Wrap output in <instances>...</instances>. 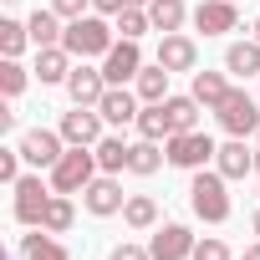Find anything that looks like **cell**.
Segmentation results:
<instances>
[{"label": "cell", "mask_w": 260, "mask_h": 260, "mask_svg": "<svg viewBox=\"0 0 260 260\" xmlns=\"http://www.w3.org/2000/svg\"><path fill=\"white\" fill-rule=\"evenodd\" d=\"M164 153H169L174 169H189V174H194V169H209L219 148H214L209 133H199V127H194V133H174V138L164 143Z\"/></svg>", "instance_id": "cell-6"}, {"label": "cell", "mask_w": 260, "mask_h": 260, "mask_svg": "<svg viewBox=\"0 0 260 260\" xmlns=\"http://www.w3.org/2000/svg\"><path fill=\"white\" fill-rule=\"evenodd\" d=\"M31 72L41 77V87H67V77H72V51H67V46H41Z\"/></svg>", "instance_id": "cell-16"}, {"label": "cell", "mask_w": 260, "mask_h": 260, "mask_svg": "<svg viewBox=\"0 0 260 260\" xmlns=\"http://www.w3.org/2000/svg\"><path fill=\"white\" fill-rule=\"evenodd\" d=\"M250 224H255V235H260V209H255V219H250Z\"/></svg>", "instance_id": "cell-40"}, {"label": "cell", "mask_w": 260, "mask_h": 260, "mask_svg": "<svg viewBox=\"0 0 260 260\" xmlns=\"http://www.w3.org/2000/svg\"><path fill=\"white\" fill-rule=\"evenodd\" d=\"M21 164H26V158H21V148H0V179H6V184H16V179H21Z\"/></svg>", "instance_id": "cell-34"}, {"label": "cell", "mask_w": 260, "mask_h": 260, "mask_svg": "<svg viewBox=\"0 0 260 260\" xmlns=\"http://www.w3.org/2000/svg\"><path fill=\"white\" fill-rule=\"evenodd\" d=\"M235 6H240V0H235Z\"/></svg>", "instance_id": "cell-43"}, {"label": "cell", "mask_w": 260, "mask_h": 260, "mask_svg": "<svg viewBox=\"0 0 260 260\" xmlns=\"http://www.w3.org/2000/svg\"><path fill=\"white\" fill-rule=\"evenodd\" d=\"M189 21H194L204 36H224V31L240 26V6H235V0H199Z\"/></svg>", "instance_id": "cell-12"}, {"label": "cell", "mask_w": 260, "mask_h": 260, "mask_svg": "<svg viewBox=\"0 0 260 260\" xmlns=\"http://www.w3.org/2000/svg\"><path fill=\"white\" fill-rule=\"evenodd\" d=\"M189 209L204 224H224L230 219V179L219 169H194V179H189Z\"/></svg>", "instance_id": "cell-1"}, {"label": "cell", "mask_w": 260, "mask_h": 260, "mask_svg": "<svg viewBox=\"0 0 260 260\" xmlns=\"http://www.w3.org/2000/svg\"><path fill=\"white\" fill-rule=\"evenodd\" d=\"M189 92H194V102H199L204 112H214V107L230 97V77H224V72H194V87H189Z\"/></svg>", "instance_id": "cell-19"}, {"label": "cell", "mask_w": 260, "mask_h": 260, "mask_svg": "<svg viewBox=\"0 0 260 260\" xmlns=\"http://www.w3.org/2000/svg\"><path fill=\"white\" fill-rule=\"evenodd\" d=\"M82 204H87V214H97V219H107V214H122V204H127V194H122V184H117V174H97L87 189H82Z\"/></svg>", "instance_id": "cell-10"}, {"label": "cell", "mask_w": 260, "mask_h": 260, "mask_svg": "<svg viewBox=\"0 0 260 260\" xmlns=\"http://www.w3.org/2000/svg\"><path fill=\"white\" fill-rule=\"evenodd\" d=\"M102 92H107L102 67L77 61V67H72V77H67V97H72V107H97V102H102Z\"/></svg>", "instance_id": "cell-11"}, {"label": "cell", "mask_w": 260, "mask_h": 260, "mask_svg": "<svg viewBox=\"0 0 260 260\" xmlns=\"http://www.w3.org/2000/svg\"><path fill=\"white\" fill-rule=\"evenodd\" d=\"M169 164V153L158 148V143H148V138H138L133 148H127V174H138V179H148V174H158Z\"/></svg>", "instance_id": "cell-23"}, {"label": "cell", "mask_w": 260, "mask_h": 260, "mask_svg": "<svg viewBox=\"0 0 260 260\" xmlns=\"http://www.w3.org/2000/svg\"><path fill=\"white\" fill-rule=\"evenodd\" d=\"M255 179H260V133H255Z\"/></svg>", "instance_id": "cell-39"}, {"label": "cell", "mask_w": 260, "mask_h": 260, "mask_svg": "<svg viewBox=\"0 0 260 260\" xmlns=\"http://www.w3.org/2000/svg\"><path fill=\"white\" fill-rule=\"evenodd\" d=\"M16 148H21V158H26L31 169H51V164L67 153V138L51 133V127H31V133L16 138Z\"/></svg>", "instance_id": "cell-9"}, {"label": "cell", "mask_w": 260, "mask_h": 260, "mask_svg": "<svg viewBox=\"0 0 260 260\" xmlns=\"http://www.w3.org/2000/svg\"><path fill=\"white\" fill-rule=\"evenodd\" d=\"M255 41H260V16H255Z\"/></svg>", "instance_id": "cell-41"}, {"label": "cell", "mask_w": 260, "mask_h": 260, "mask_svg": "<svg viewBox=\"0 0 260 260\" xmlns=\"http://www.w3.org/2000/svg\"><path fill=\"white\" fill-rule=\"evenodd\" d=\"M214 169H219L224 179H245V174H255V148H245V138H230V143L214 153Z\"/></svg>", "instance_id": "cell-17"}, {"label": "cell", "mask_w": 260, "mask_h": 260, "mask_svg": "<svg viewBox=\"0 0 260 260\" xmlns=\"http://www.w3.org/2000/svg\"><path fill=\"white\" fill-rule=\"evenodd\" d=\"M21 260H72V250L51 230H31V235H21Z\"/></svg>", "instance_id": "cell-18"}, {"label": "cell", "mask_w": 260, "mask_h": 260, "mask_svg": "<svg viewBox=\"0 0 260 260\" xmlns=\"http://www.w3.org/2000/svg\"><path fill=\"white\" fill-rule=\"evenodd\" d=\"M138 102H143L138 92H127V87H107L102 102H97V112H102L107 127H127V122H138V112H143Z\"/></svg>", "instance_id": "cell-14"}, {"label": "cell", "mask_w": 260, "mask_h": 260, "mask_svg": "<svg viewBox=\"0 0 260 260\" xmlns=\"http://www.w3.org/2000/svg\"><path fill=\"white\" fill-rule=\"evenodd\" d=\"M11 194H16V224H26V230H41V214H46V204H51V184H41V174H21L16 184H11Z\"/></svg>", "instance_id": "cell-5"}, {"label": "cell", "mask_w": 260, "mask_h": 260, "mask_svg": "<svg viewBox=\"0 0 260 260\" xmlns=\"http://www.w3.org/2000/svg\"><path fill=\"white\" fill-rule=\"evenodd\" d=\"M26 82H31V72L21 67V56H6V61H0V92H6V97H21Z\"/></svg>", "instance_id": "cell-32"}, {"label": "cell", "mask_w": 260, "mask_h": 260, "mask_svg": "<svg viewBox=\"0 0 260 260\" xmlns=\"http://www.w3.org/2000/svg\"><path fill=\"white\" fill-rule=\"evenodd\" d=\"M224 72L230 77H260V41H235L224 51Z\"/></svg>", "instance_id": "cell-24"}, {"label": "cell", "mask_w": 260, "mask_h": 260, "mask_svg": "<svg viewBox=\"0 0 260 260\" xmlns=\"http://www.w3.org/2000/svg\"><path fill=\"white\" fill-rule=\"evenodd\" d=\"M189 260H235V255H230V245H224V240H214V235H209V240H199V245H194V255H189Z\"/></svg>", "instance_id": "cell-33"}, {"label": "cell", "mask_w": 260, "mask_h": 260, "mask_svg": "<svg viewBox=\"0 0 260 260\" xmlns=\"http://www.w3.org/2000/svg\"><path fill=\"white\" fill-rule=\"evenodd\" d=\"M133 6L148 11V0H92V11H97V16H122V11H133Z\"/></svg>", "instance_id": "cell-35"}, {"label": "cell", "mask_w": 260, "mask_h": 260, "mask_svg": "<svg viewBox=\"0 0 260 260\" xmlns=\"http://www.w3.org/2000/svg\"><path fill=\"white\" fill-rule=\"evenodd\" d=\"M102 112L97 107H72V112H61V127H56V133L72 143V148H97L107 133H102Z\"/></svg>", "instance_id": "cell-7"}, {"label": "cell", "mask_w": 260, "mask_h": 260, "mask_svg": "<svg viewBox=\"0 0 260 260\" xmlns=\"http://www.w3.org/2000/svg\"><path fill=\"white\" fill-rule=\"evenodd\" d=\"M26 31H31V46H36V51H41V46H61V36H67V26H61L56 11H31Z\"/></svg>", "instance_id": "cell-21"}, {"label": "cell", "mask_w": 260, "mask_h": 260, "mask_svg": "<svg viewBox=\"0 0 260 260\" xmlns=\"http://www.w3.org/2000/svg\"><path fill=\"white\" fill-rule=\"evenodd\" d=\"M214 117L230 138H255L260 133V97H250L245 87H230V97L214 107Z\"/></svg>", "instance_id": "cell-4"}, {"label": "cell", "mask_w": 260, "mask_h": 260, "mask_svg": "<svg viewBox=\"0 0 260 260\" xmlns=\"http://www.w3.org/2000/svg\"><path fill=\"white\" fill-rule=\"evenodd\" d=\"M127 148H133V143H127L122 133H107V138L97 143V169H102V174H122V169H127Z\"/></svg>", "instance_id": "cell-26"}, {"label": "cell", "mask_w": 260, "mask_h": 260, "mask_svg": "<svg viewBox=\"0 0 260 260\" xmlns=\"http://www.w3.org/2000/svg\"><path fill=\"white\" fill-rule=\"evenodd\" d=\"M194 11L184 6V0H148V21H153V31L158 36H169V31H184V21H189Z\"/></svg>", "instance_id": "cell-20"}, {"label": "cell", "mask_w": 260, "mask_h": 260, "mask_svg": "<svg viewBox=\"0 0 260 260\" xmlns=\"http://www.w3.org/2000/svg\"><path fill=\"white\" fill-rule=\"evenodd\" d=\"M158 61H164L169 72H199V46H194V36L169 31V36L158 41Z\"/></svg>", "instance_id": "cell-15"}, {"label": "cell", "mask_w": 260, "mask_h": 260, "mask_svg": "<svg viewBox=\"0 0 260 260\" xmlns=\"http://www.w3.org/2000/svg\"><path fill=\"white\" fill-rule=\"evenodd\" d=\"M112 41H117V26H107V16H97V11L67 21V36H61V46H67L77 61H87V56H107Z\"/></svg>", "instance_id": "cell-2"}, {"label": "cell", "mask_w": 260, "mask_h": 260, "mask_svg": "<svg viewBox=\"0 0 260 260\" xmlns=\"http://www.w3.org/2000/svg\"><path fill=\"white\" fill-rule=\"evenodd\" d=\"M169 77H174V72H169L164 61H153V67H143V72H138V82H133V87H138V97H143V102H164V97H169Z\"/></svg>", "instance_id": "cell-27"}, {"label": "cell", "mask_w": 260, "mask_h": 260, "mask_svg": "<svg viewBox=\"0 0 260 260\" xmlns=\"http://www.w3.org/2000/svg\"><path fill=\"white\" fill-rule=\"evenodd\" d=\"M194 245H199V240L189 235V224H164V230H153L148 255H153V260H189Z\"/></svg>", "instance_id": "cell-13"}, {"label": "cell", "mask_w": 260, "mask_h": 260, "mask_svg": "<svg viewBox=\"0 0 260 260\" xmlns=\"http://www.w3.org/2000/svg\"><path fill=\"white\" fill-rule=\"evenodd\" d=\"M138 138H148V143H169V138H174V122H169L164 102H143V112H138Z\"/></svg>", "instance_id": "cell-22"}, {"label": "cell", "mask_w": 260, "mask_h": 260, "mask_svg": "<svg viewBox=\"0 0 260 260\" xmlns=\"http://www.w3.org/2000/svg\"><path fill=\"white\" fill-rule=\"evenodd\" d=\"M87 6H92V0H51V11H56V16H67V21L87 16Z\"/></svg>", "instance_id": "cell-37"}, {"label": "cell", "mask_w": 260, "mask_h": 260, "mask_svg": "<svg viewBox=\"0 0 260 260\" xmlns=\"http://www.w3.org/2000/svg\"><path fill=\"white\" fill-rule=\"evenodd\" d=\"M122 224H127V230H153V224H158V204H153V194H127V204H122Z\"/></svg>", "instance_id": "cell-25"}, {"label": "cell", "mask_w": 260, "mask_h": 260, "mask_svg": "<svg viewBox=\"0 0 260 260\" xmlns=\"http://www.w3.org/2000/svg\"><path fill=\"white\" fill-rule=\"evenodd\" d=\"M11 6H16V0H11Z\"/></svg>", "instance_id": "cell-42"}, {"label": "cell", "mask_w": 260, "mask_h": 260, "mask_svg": "<svg viewBox=\"0 0 260 260\" xmlns=\"http://www.w3.org/2000/svg\"><path fill=\"white\" fill-rule=\"evenodd\" d=\"M245 260H260V240H255V245H250V250H245Z\"/></svg>", "instance_id": "cell-38"}, {"label": "cell", "mask_w": 260, "mask_h": 260, "mask_svg": "<svg viewBox=\"0 0 260 260\" xmlns=\"http://www.w3.org/2000/svg\"><path fill=\"white\" fill-rule=\"evenodd\" d=\"M46 174H51L46 184H51L56 194H82V189L102 174V169H97V148H72V143H67V153H61Z\"/></svg>", "instance_id": "cell-3"}, {"label": "cell", "mask_w": 260, "mask_h": 260, "mask_svg": "<svg viewBox=\"0 0 260 260\" xmlns=\"http://www.w3.org/2000/svg\"><path fill=\"white\" fill-rule=\"evenodd\" d=\"M112 26H117V36H122V41H143V31H153V21H148V11H143V6L112 16Z\"/></svg>", "instance_id": "cell-31"}, {"label": "cell", "mask_w": 260, "mask_h": 260, "mask_svg": "<svg viewBox=\"0 0 260 260\" xmlns=\"http://www.w3.org/2000/svg\"><path fill=\"white\" fill-rule=\"evenodd\" d=\"M72 224H77V204H72V194H51V204H46V214H41V230L67 235Z\"/></svg>", "instance_id": "cell-28"}, {"label": "cell", "mask_w": 260, "mask_h": 260, "mask_svg": "<svg viewBox=\"0 0 260 260\" xmlns=\"http://www.w3.org/2000/svg\"><path fill=\"white\" fill-rule=\"evenodd\" d=\"M107 260H153V255H148L143 245H133V240H122V245H112V255H107Z\"/></svg>", "instance_id": "cell-36"}, {"label": "cell", "mask_w": 260, "mask_h": 260, "mask_svg": "<svg viewBox=\"0 0 260 260\" xmlns=\"http://www.w3.org/2000/svg\"><path fill=\"white\" fill-rule=\"evenodd\" d=\"M164 112H169V122H174V133H194V127H199V102H194V92H189V97H164Z\"/></svg>", "instance_id": "cell-29"}, {"label": "cell", "mask_w": 260, "mask_h": 260, "mask_svg": "<svg viewBox=\"0 0 260 260\" xmlns=\"http://www.w3.org/2000/svg\"><path fill=\"white\" fill-rule=\"evenodd\" d=\"M138 72H143V51H138V41H112V51L102 56V77H107V87H127V82H138Z\"/></svg>", "instance_id": "cell-8"}, {"label": "cell", "mask_w": 260, "mask_h": 260, "mask_svg": "<svg viewBox=\"0 0 260 260\" xmlns=\"http://www.w3.org/2000/svg\"><path fill=\"white\" fill-rule=\"evenodd\" d=\"M31 46V31H26V21H0V56H21Z\"/></svg>", "instance_id": "cell-30"}]
</instances>
